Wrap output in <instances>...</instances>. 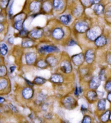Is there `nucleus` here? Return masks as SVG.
Returning a JSON list of instances; mask_svg holds the SVG:
<instances>
[{"mask_svg":"<svg viewBox=\"0 0 111 123\" xmlns=\"http://www.w3.org/2000/svg\"><path fill=\"white\" fill-rule=\"evenodd\" d=\"M84 60V56L83 54H78L73 56L72 61L76 66H80L83 63Z\"/></svg>","mask_w":111,"mask_h":123,"instance_id":"39448f33","label":"nucleus"},{"mask_svg":"<svg viewBox=\"0 0 111 123\" xmlns=\"http://www.w3.org/2000/svg\"><path fill=\"white\" fill-rule=\"evenodd\" d=\"M9 107H10V108L13 111H14V112H18V110H17L16 107H15L14 105H13L12 104H9Z\"/></svg>","mask_w":111,"mask_h":123,"instance_id":"58836bf2","label":"nucleus"},{"mask_svg":"<svg viewBox=\"0 0 111 123\" xmlns=\"http://www.w3.org/2000/svg\"><path fill=\"white\" fill-rule=\"evenodd\" d=\"M36 59V54L35 53L30 52L26 54V61L27 64L31 65L35 62Z\"/></svg>","mask_w":111,"mask_h":123,"instance_id":"423d86ee","label":"nucleus"},{"mask_svg":"<svg viewBox=\"0 0 111 123\" xmlns=\"http://www.w3.org/2000/svg\"><path fill=\"white\" fill-rule=\"evenodd\" d=\"M39 1H42V0H39Z\"/></svg>","mask_w":111,"mask_h":123,"instance_id":"8fccbe9b","label":"nucleus"},{"mask_svg":"<svg viewBox=\"0 0 111 123\" xmlns=\"http://www.w3.org/2000/svg\"><path fill=\"white\" fill-rule=\"evenodd\" d=\"M52 8V5L49 2H46L43 5V9L46 11H49Z\"/></svg>","mask_w":111,"mask_h":123,"instance_id":"a878e982","label":"nucleus"},{"mask_svg":"<svg viewBox=\"0 0 111 123\" xmlns=\"http://www.w3.org/2000/svg\"><path fill=\"white\" fill-rule=\"evenodd\" d=\"M83 90L81 87H76L75 91V95L76 96H79V95L83 92Z\"/></svg>","mask_w":111,"mask_h":123,"instance_id":"72a5a7b5","label":"nucleus"},{"mask_svg":"<svg viewBox=\"0 0 111 123\" xmlns=\"http://www.w3.org/2000/svg\"><path fill=\"white\" fill-rule=\"evenodd\" d=\"M99 77L101 80V81L105 80V79H106V74H105V72L104 70H102L100 71V72H99Z\"/></svg>","mask_w":111,"mask_h":123,"instance_id":"2f4dec72","label":"nucleus"},{"mask_svg":"<svg viewBox=\"0 0 111 123\" xmlns=\"http://www.w3.org/2000/svg\"><path fill=\"white\" fill-rule=\"evenodd\" d=\"M37 65L40 68H45L47 66V62H46L45 61L40 60L37 62Z\"/></svg>","mask_w":111,"mask_h":123,"instance_id":"c756f323","label":"nucleus"},{"mask_svg":"<svg viewBox=\"0 0 111 123\" xmlns=\"http://www.w3.org/2000/svg\"><path fill=\"white\" fill-rule=\"evenodd\" d=\"M101 80L99 77L97 76H94L92 79L89 82V86L91 90H95L100 86L101 84Z\"/></svg>","mask_w":111,"mask_h":123,"instance_id":"7ed1b4c3","label":"nucleus"},{"mask_svg":"<svg viewBox=\"0 0 111 123\" xmlns=\"http://www.w3.org/2000/svg\"><path fill=\"white\" fill-rule=\"evenodd\" d=\"M92 122V119L91 117L88 116H86L84 117L83 121H82V123H90Z\"/></svg>","mask_w":111,"mask_h":123,"instance_id":"473e14b6","label":"nucleus"},{"mask_svg":"<svg viewBox=\"0 0 111 123\" xmlns=\"http://www.w3.org/2000/svg\"><path fill=\"white\" fill-rule=\"evenodd\" d=\"M105 89L107 91L111 92V81H108L107 82V83L105 85Z\"/></svg>","mask_w":111,"mask_h":123,"instance_id":"f704fd0d","label":"nucleus"},{"mask_svg":"<svg viewBox=\"0 0 111 123\" xmlns=\"http://www.w3.org/2000/svg\"><path fill=\"white\" fill-rule=\"evenodd\" d=\"M0 27H1V28H0V32H2L3 29V26L2 24H0Z\"/></svg>","mask_w":111,"mask_h":123,"instance_id":"de8ad7c7","label":"nucleus"},{"mask_svg":"<svg viewBox=\"0 0 111 123\" xmlns=\"http://www.w3.org/2000/svg\"><path fill=\"white\" fill-rule=\"evenodd\" d=\"M3 101H5V99H4L2 97L0 98V103L2 104V103H3Z\"/></svg>","mask_w":111,"mask_h":123,"instance_id":"49530a36","label":"nucleus"},{"mask_svg":"<svg viewBox=\"0 0 111 123\" xmlns=\"http://www.w3.org/2000/svg\"><path fill=\"white\" fill-rule=\"evenodd\" d=\"M93 10L97 15H101L104 12V7L101 4H95Z\"/></svg>","mask_w":111,"mask_h":123,"instance_id":"dca6fc26","label":"nucleus"},{"mask_svg":"<svg viewBox=\"0 0 111 123\" xmlns=\"http://www.w3.org/2000/svg\"><path fill=\"white\" fill-rule=\"evenodd\" d=\"M107 99L111 103V91L107 95Z\"/></svg>","mask_w":111,"mask_h":123,"instance_id":"a19ab883","label":"nucleus"},{"mask_svg":"<svg viewBox=\"0 0 111 123\" xmlns=\"http://www.w3.org/2000/svg\"><path fill=\"white\" fill-rule=\"evenodd\" d=\"M105 15L107 17H111V6L108 8L105 13Z\"/></svg>","mask_w":111,"mask_h":123,"instance_id":"4c0bfd02","label":"nucleus"},{"mask_svg":"<svg viewBox=\"0 0 111 123\" xmlns=\"http://www.w3.org/2000/svg\"><path fill=\"white\" fill-rule=\"evenodd\" d=\"M110 111H107L105 112L104 114H102V116L100 117V119L102 122H107L110 119Z\"/></svg>","mask_w":111,"mask_h":123,"instance_id":"b1692460","label":"nucleus"},{"mask_svg":"<svg viewBox=\"0 0 111 123\" xmlns=\"http://www.w3.org/2000/svg\"><path fill=\"white\" fill-rule=\"evenodd\" d=\"M34 45V42L30 39H25L23 40L22 43L23 47L29 48L31 47Z\"/></svg>","mask_w":111,"mask_h":123,"instance_id":"5701e85b","label":"nucleus"},{"mask_svg":"<svg viewBox=\"0 0 111 123\" xmlns=\"http://www.w3.org/2000/svg\"><path fill=\"white\" fill-rule=\"evenodd\" d=\"M1 47V53L3 55H5L8 52V47L5 43H2L0 45Z\"/></svg>","mask_w":111,"mask_h":123,"instance_id":"cd10ccee","label":"nucleus"},{"mask_svg":"<svg viewBox=\"0 0 111 123\" xmlns=\"http://www.w3.org/2000/svg\"><path fill=\"white\" fill-rule=\"evenodd\" d=\"M28 32L24 30H21L20 33V35L21 37H26L28 35Z\"/></svg>","mask_w":111,"mask_h":123,"instance_id":"c9c22d12","label":"nucleus"},{"mask_svg":"<svg viewBox=\"0 0 111 123\" xmlns=\"http://www.w3.org/2000/svg\"><path fill=\"white\" fill-rule=\"evenodd\" d=\"M60 21L63 23L64 24L67 25L69 24L71 21V16L70 15H62L60 17Z\"/></svg>","mask_w":111,"mask_h":123,"instance_id":"412c9836","label":"nucleus"},{"mask_svg":"<svg viewBox=\"0 0 111 123\" xmlns=\"http://www.w3.org/2000/svg\"><path fill=\"white\" fill-rule=\"evenodd\" d=\"M60 67L62 71L66 73H68L72 71V66L70 63L68 61H62L60 65Z\"/></svg>","mask_w":111,"mask_h":123,"instance_id":"20e7f679","label":"nucleus"},{"mask_svg":"<svg viewBox=\"0 0 111 123\" xmlns=\"http://www.w3.org/2000/svg\"><path fill=\"white\" fill-rule=\"evenodd\" d=\"M81 2L84 6L86 7H89L94 4L93 0H81Z\"/></svg>","mask_w":111,"mask_h":123,"instance_id":"bb28decb","label":"nucleus"},{"mask_svg":"<svg viewBox=\"0 0 111 123\" xmlns=\"http://www.w3.org/2000/svg\"><path fill=\"white\" fill-rule=\"evenodd\" d=\"M40 3L37 1H33L29 6L30 10L33 13H37L40 10Z\"/></svg>","mask_w":111,"mask_h":123,"instance_id":"2eb2a0df","label":"nucleus"},{"mask_svg":"<svg viewBox=\"0 0 111 123\" xmlns=\"http://www.w3.org/2000/svg\"><path fill=\"white\" fill-rule=\"evenodd\" d=\"M8 84L7 81L5 79L1 80V82H0V89L3 90L7 87Z\"/></svg>","mask_w":111,"mask_h":123,"instance_id":"7c9ffc66","label":"nucleus"},{"mask_svg":"<svg viewBox=\"0 0 111 123\" xmlns=\"http://www.w3.org/2000/svg\"><path fill=\"white\" fill-rule=\"evenodd\" d=\"M74 45H76V42L74 41V40H71L68 43V46H72Z\"/></svg>","mask_w":111,"mask_h":123,"instance_id":"ea45409f","label":"nucleus"},{"mask_svg":"<svg viewBox=\"0 0 111 123\" xmlns=\"http://www.w3.org/2000/svg\"><path fill=\"white\" fill-rule=\"evenodd\" d=\"M23 20L21 17H19V15L15 18V23L14 24V27L17 30H21L22 29Z\"/></svg>","mask_w":111,"mask_h":123,"instance_id":"4468645a","label":"nucleus"},{"mask_svg":"<svg viewBox=\"0 0 111 123\" xmlns=\"http://www.w3.org/2000/svg\"><path fill=\"white\" fill-rule=\"evenodd\" d=\"M43 31L41 29H35L32 30V31L30 33V35L31 37L34 38V39H39L42 36L43 34Z\"/></svg>","mask_w":111,"mask_h":123,"instance_id":"f8f14e48","label":"nucleus"},{"mask_svg":"<svg viewBox=\"0 0 111 123\" xmlns=\"http://www.w3.org/2000/svg\"><path fill=\"white\" fill-rule=\"evenodd\" d=\"M57 49V48L54 46H46L40 48L39 52L41 53H51L56 52Z\"/></svg>","mask_w":111,"mask_h":123,"instance_id":"6e6552de","label":"nucleus"},{"mask_svg":"<svg viewBox=\"0 0 111 123\" xmlns=\"http://www.w3.org/2000/svg\"><path fill=\"white\" fill-rule=\"evenodd\" d=\"M22 95L24 99H29L33 95V90L30 87H26L23 90Z\"/></svg>","mask_w":111,"mask_h":123,"instance_id":"9d476101","label":"nucleus"},{"mask_svg":"<svg viewBox=\"0 0 111 123\" xmlns=\"http://www.w3.org/2000/svg\"><path fill=\"white\" fill-rule=\"evenodd\" d=\"M7 72V70L6 67L5 66H0V76L2 77L6 75Z\"/></svg>","mask_w":111,"mask_h":123,"instance_id":"c85d7f7f","label":"nucleus"},{"mask_svg":"<svg viewBox=\"0 0 111 123\" xmlns=\"http://www.w3.org/2000/svg\"><path fill=\"white\" fill-rule=\"evenodd\" d=\"M107 62L111 64V56H110V55H108V57L107 58Z\"/></svg>","mask_w":111,"mask_h":123,"instance_id":"37998d69","label":"nucleus"},{"mask_svg":"<svg viewBox=\"0 0 111 123\" xmlns=\"http://www.w3.org/2000/svg\"><path fill=\"white\" fill-rule=\"evenodd\" d=\"M75 29L78 32L81 33H85L87 30L88 29V25L87 23L84 21H81V22H78L75 25Z\"/></svg>","mask_w":111,"mask_h":123,"instance_id":"f03ea898","label":"nucleus"},{"mask_svg":"<svg viewBox=\"0 0 111 123\" xmlns=\"http://www.w3.org/2000/svg\"><path fill=\"white\" fill-rule=\"evenodd\" d=\"M100 1L101 0H93V3L95 5V4H98Z\"/></svg>","mask_w":111,"mask_h":123,"instance_id":"c03bdc74","label":"nucleus"},{"mask_svg":"<svg viewBox=\"0 0 111 123\" xmlns=\"http://www.w3.org/2000/svg\"><path fill=\"white\" fill-rule=\"evenodd\" d=\"M8 0H1V6L2 8H5L8 5Z\"/></svg>","mask_w":111,"mask_h":123,"instance_id":"e433bc0d","label":"nucleus"},{"mask_svg":"<svg viewBox=\"0 0 111 123\" xmlns=\"http://www.w3.org/2000/svg\"><path fill=\"white\" fill-rule=\"evenodd\" d=\"M51 81L54 82V83H62L64 81V78H63L62 76L60 74H55L51 76Z\"/></svg>","mask_w":111,"mask_h":123,"instance_id":"ddd939ff","label":"nucleus"},{"mask_svg":"<svg viewBox=\"0 0 111 123\" xmlns=\"http://www.w3.org/2000/svg\"><path fill=\"white\" fill-rule=\"evenodd\" d=\"M97 32L95 31V30L93 29H89L87 32V36L89 40L93 41V40H95V39L97 38Z\"/></svg>","mask_w":111,"mask_h":123,"instance_id":"f3484780","label":"nucleus"},{"mask_svg":"<svg viewBox=\"0 0 111 123\" xmlns=\"http://www.w3.org/2000/svg\"><path fill=\"white\" fill-rule=\"evenodd\" d=\"M95 59V54L92 50H88L85 54V60L88 63H92Z\"/></svg>","mask_w":111,"mask_h":123,"instance_id":"0eeeda50","label":"nucleus"},{"mask_svg":"<svg viewBox=\"0 0 111 123\" xmlns=\"http://www.w3.org/2000/svg\"><path fill=\"white\" fill-rule=\"evenodd\" d=\"M110 120H111V112L110 113Z\"/></svg>","mask_w":111,"mask_h":123,"instance_id":"09e8293b","label":"nucleus"},{"mask_svg":"<svg viewBox=\"0 0 111 123\" xmlns=\"http://www.w3.org/2000/svg\"><path fill=\"white\" fill-rule=\"evenodd\" d=\"M8 41L10 43L12 44V43H13V42H14V39H13V38H10V39H9Z\"/></svg>","mask_w":111,"mask_h":123,"instance_id":"a18cd8bd","label":"nucleus"},{"mask_svg":"<svg viewBox=\"0 0 111 123\" xmlns=\"http://www.w3.org/2000/svg\"><path fill=\"white\" fill-rule=\"evenodd\" d=\"M53 36L56 40L61 39L64 36V32L62 29L56 28L53 32Z\"/></svg>","mask_w":111,"mask_h":123,"instance_id":"1a4fd4ad","label":"nucleus"},{"mask_svg":"<svg viewBox=\"0 0 111 123\" xmlns=\"http://www.w3.org/2000/svg\"><path fill=\"white\" fill-rule=\"evenodd\" d=\"M46 61H47V62L52 67L56 66L57 63V61L56 60V59L53 56H49L46 59Z\"/></svg>","mask_w":111,"mask_h":123,"instance_id":"aec40b11","label":"nucleus"},{"mask_svg":"<svg viewBox=\"0 0 111 123\" xmlns=\"http://www.w3.org/2000/svg\"><path fill=\"white\" fill-rule=\"evenodd\" d=\"M53 7L57 10H60L64 7V3L61 0H54L53 3Z\"/></svg>","mask_w":111,"mask_h":123,"instance_id":"a211bd4d","label":"nucleus"},{"mask_svg":"<svg viewBox=\"0 0 111 123\" xmlns=\"http://www.w3.org/2000/svg\"><path fill=\"white\" fill-rule=\"evenodd\" d=\"M10 70L11 73H13L15 71V66H11L10 67Z\"/></svg>","mask_w":111,"mask_h":123,"instance_id":"79ce46f5","label":"nucleus"},{"mask_svg":"<svg viewBox=\"0 0 111 123\" xmlns=\"http://www.w3.org/2000/svg\"><path fill=\"white\" fill-rule=\"evenodd\" d=\"M46 82V80L45 79L41 77H36L34 80V82L35 84L38 85H41L45 84Z\"/></svg>","mask_w":111,"mask_h":123,"instance_id":"393cba45","label":"nucleus"},{"mask_svg":"<svg viewBox=\"0 0 111 123\" xmlns=\"http://www.w3.org/2000/svg\"><path fill=\"white\" fill-rule=\"evenodd\" d=\"M106 101L105 99H101L97 104V109L100 111H104L106 108Z\"/></svg>","mask_w":111,"mask_h":123,"instance_id":"4be33fe9","label":"nucleus"},{"mask_svg":"<svg viewBox=\"0 0 111 123\" xmlns=\"http://www.w3.org/2000/svg\"><path fill=\"white\" fill-rule=\"evenodd\" d=\"M87 97L88 99L90 101H94L96 100L97 98V92L94 91H90L87 93Z\"/></svg>","mask_w":111,"mask_h":123,"instance_id":"6ab92c4d","label":"nucleus"},{"mask_svg":"<svg viewBox=\"0 0 111 123\" xmlns=\"http://www.w3.org/2000/svg\"><path fill=\"white\" fill-rule=\"evenodd\" d=\"M62 104L65 107L68 109H72L77 105L76 101L72 97H67L62 100Z\"/></svg>","mask_w":111,"mask_h":123,"instance_id":"f257e3e1","label":"nucleus"},{"mask_svg":"<svg viewBox=\"0 0 111 123\" xmlns=\"http://www.w3.org/2000/svg\"><path fill=\"white\" fill-rule=\"evenodd\" d=\"M107 43L106 38L104 36H100L97 37L95 40V44L97 47H101L104 46Z\"/></svg>","mask_w":111,"mask_h":123,"instance_id":"9b49d317","label":"nucleus"}]
</instances>
